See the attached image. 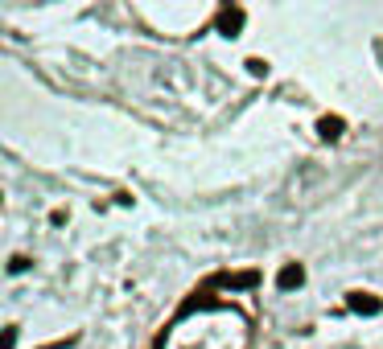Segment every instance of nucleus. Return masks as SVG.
I'll return each instance as SVG.
<instances>
[{"instance_id":"1","label":"nucleus","mask_w":383,"mask_h":349,"mask_svg":"<svg viewBox=\"0 0 383 349\" xmlns=\"http://www.w3.org/2000/svg\"><path fill=\"white\" fill-rule=\"evenodd\" d=\"M256 283H260V271H256V267H247V271H223V276H215L211 279V288H231V292H235V288H256Z\"/></svg>"},{"instance_id":"2","label":"nucleus","mask_w":383,"mask_h":349,"mask_svg":"<svg viewBox=\"0 0 383 349\" xmlns=\"http://www.w3.org/2000/svg\"><path fill=\"white\" fill-rule=\"evenodd\" d=\"M243 21H247V13H243L240 4H227V8L218 13L215 29L223 33V37H240V33H243Z\"/></svg>"},{"instance_id":"3","label":"nucleus","mask_w":383,"mask_h":349,"mask_svg":"<svg viewBox=\"0 0 383 349\" xmlns=\"http://www.w3.org/2000/svg\"><path fill=\"white\" fill-rule=\"evenodd\" d=\"M346 308L359 312V317H379L383 312V300L375 292H346Z\"/></svg>"},{"instance_id":"4","label":"nucleus","mask_w":383,"mask_h":349,"mask_svg":"<svg viewBox=\"0 0 383 349\" xmlns=\"http://www.w3.org/2000/svg\"><path fill=\"white\" fill-rule=\"evenodd\" d=\"M305 283V267L301 263H285L281 271H276V288L281 292H293V288H301Z\"/></svg>"},{"instance_id":"5","label":"nucleus","mask_w":383,"mask_h":349,"mask_svg":"<svg viewBox=\"0 0 383 349\" xmlns=\"http://www.w3.org/2000/svg\"><path fill=\"white\" fill-rule=\"evenodd\" d=\"M342 132H346L342 116H322V119H317V136H322V140H330V144H334V140H342Z\"/></svg>"},{"instance_id":"6","label":"nucleus","mask_w":383,"mask_h":349,"mask_svg":"<svg viewBox=\"0 0 383 349\" xmlns=\"http://www.w3.org/2000/svg\"><path fill=\"white\" fill-rule=\"evenodd\" d=\"M243 66H247V74H252V78H264V74H268V62H264V58H247Z\"/></svg>"},{"instance_id":"7","label":"nucleus","mask_w":383,"mask_h":349,"mask_svg":"<svg viewBox=\"0 0 383 349\" xmlns=\"http://www.w3.org/2000/svg\"><path fill=\"white\" fill-rule=\"evenodd\" d=\"M8 271H13V276L29 271V259H25V255H13V259H8Z\"/></svg>"}]
</instances>
